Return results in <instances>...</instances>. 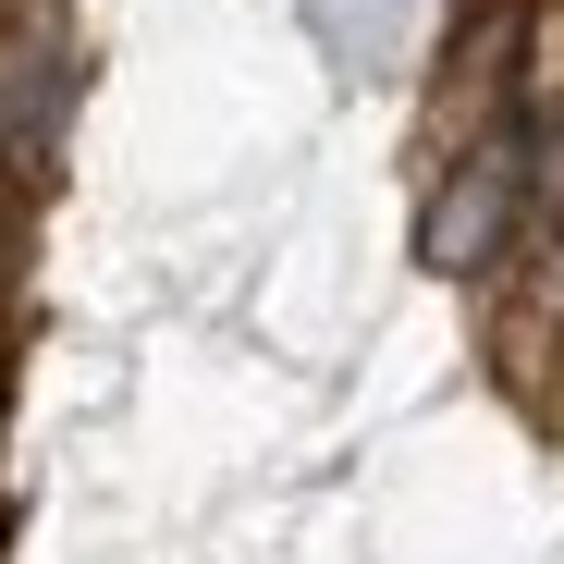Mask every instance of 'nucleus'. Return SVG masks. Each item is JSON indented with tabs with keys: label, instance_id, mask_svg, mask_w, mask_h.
Listing matches in <instances>:
<instances>
[{
	"label": "nucleus",
	"instance_id": "nucleus-1",
	"mask_svg": "<svg viewBox=\"0 0 564 564\" xmlns=\"http://www.w3.org/2000/svg\"><path fill=\"white\" fill-rule=\"evenodd\" d=\"M516 209H528V148H516V135H479V148L430 184V209H417V258H430L442 282L491 270L503 234H516Z\"/></svg>",
	"mask_w": 564,
	"mask_h": 564
}]
</instances>
